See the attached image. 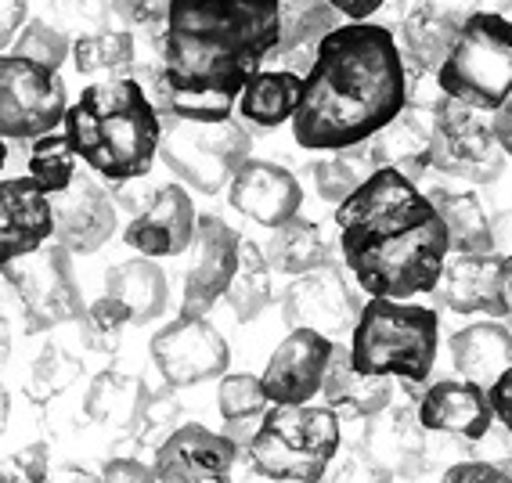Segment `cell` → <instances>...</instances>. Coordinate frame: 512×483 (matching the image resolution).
Returning a JSON list of instances; mask_svg holds the SVG:
<instances>
[{
    "label": "cell",
    "instance_id": "b9f144b4",
    "mask_svg": "<svg viewBox=\"0 0 512 483\" xmlns=\"http://www.w3.org/2000/svg\"><path fill=\"white\" fill-rule=\"evenodd\" d=\"M318 483H394V476L368 455L365 447H350L329 462Z\"/></svg>",
    "mask_w": 512,
    "mask_h": 483
},
{
    "label": "cell",
    "instance_id": "681fc988",
    "mask_svg": "<svg viewBox=\"0 0 512 483\" xmlns=\"http://www.w3.org/2000/svg\"><path fill=\"white\" fill-rule=\"evenodd\" d=\"M29 0H0V51H8L19 37V29L26 26Z\"/></svg>",
    "mask_w": 512,
    "mask_h": 483
},
{
    "label": "cell",
    "instance_id": "9c48e42d",
    "mask_svg": "<svg viewBox=\"0 0 512 483\" xmlns=\"http://www.w3.org/2000/svg\"><path fill=\"white\" fill-rule=\"evenodd\" d=\"M509 155L494 137L491 112L440 94L430 109V170L455 181L494 184L505 177Z\"/></svg>",
    "mask_w": 512,
    "mask_h": 483
},
{
    "label": "cell",
    "instance_id": "8fae6325",
    "mask_svg": "<svg viewBox=\"0 0 512 483\" xmlns=\"http://www.w3.org/2000/svg\"><path fill=\"white\" fill-rule=\"evenodd\" d=\"M69 109V94L58 69H44L19 55H0V137L37 141L58 130Z\"/></svg>",
    "mask_w": 512,
    "mask_h": 483
},
{
    "label": "cell",
    "instance_id": "2e32d148",
    "mask_svg": "<svg viewBox=\"0 0 512 483\" xmlns=\"http://www.w3.org/2000/svg\"><path fill=\"white\" fill-rule=\"evenodd\" d=\"M339 339L321 336L311 329H289L267 361L260 386L271 404H311L321 393L325 372H329L332 350Z\"/></svg>",
    "mask_w": 512,
    "mask_h": 483
},
{
    "label": "cell",
    "instance_id": "11a10c76",
    "mask_svg": "<svg viewBox=\"0 0 512 483\" xmlns=\"http://www.w3.org/2000/svg\"><path fill=\"white\" fill-rule=\"evenodd\" d=\"M8 419H11V393H8V386L0 383V433L8 429Z\"/></svg>",
    "mask_w": 512,
    "mask_h": 483
},
{
    "label": "cell",
    "instance_id": "4dcf8cb0",
    "mask_svg": "<svg viewBox=\"0 0 512 483\" xmlns=\"http://www.w3.org/2000/svg\"><path fill=\"white\" fill-rule=\"evenodd\" d=\"M105 292L127 307L130 325H152L170 307V285L152 256H134L112 267L105 278Z\"/></svg>",
    "mask_w": 512,
    "mask_h": 483
},
{
    "label": "cell",
    "instance_id": "ffe728a7",
    "mask_svg": "<svg viewBox=\"0 0 512 483\" xmlns=\"http://www.w3.org/2000/svg\"><path fill=\"white\" fill-rule=\"evenodd\" d=\"M228 202L231 210H238L260 228H278L300 213L303 188L285 166L249 155L228 181Z\"/></svg>",
    "mask_w": 512,
    "mask_h": 483
},
{
    "label": "cell",
    "instance_id": "e0dca14e",
    "mask_svg": "<svg viewBox=\"0 0 512 483\" xmlns=\"http://www.w3.org/2000/svg\"><path fill=\"white\" fill-rule=\"evenodd\" d=\"M238 246H242V235L228 228L220 217L195 220V238L188 246L192 260L184 271L181 314H206L228 292L231 274L238 267Z\"/></svg>",
    "mask_w": 512,
    "mask_h": 483
},
{
    "label": "cell",
    "instance_id": "5bb4252c",
    "mask_svg": "<svg viewBox=\"0 0 512 483\" xmlns=\"http://www.w3.org/2000/svg\"><path fill=\"white\" fill-rule=\"evenodd\" d=\"M433 300L455 314H484L505 321L512 314L505 256L498 253H448L440 278L433 285Z\"/></svg>",
    "mask_w": 512,
    "mask_h": 483
},
{
    "label": "cell",
    "instance_id": "74e56055",
    "mask_svg": "<svg viewBox=\"0 0 512 483\" xmlns=\"http://www.w3.org/2000/svg\"><path fill=\"white\" fill-rule=\"evenodd\" d=\"M267 393L260 386V379L249 372H224L217 386V408L220 419L228 422L231 429L249 426L253 419H260L267 411Z\"/></svg>",
    "mask_w": 512,
    "mask_h": 483
},
{
    "label": "cell",
    "instance_id": "6da1fadb",
    "mask_svg": "<svg viewBox=\"0 0 512 483\" xmlns=\"http://www.w3.org/2000/svg\"><path fill=\"white\" fill-rule=\"evenodd\" d=\"M278 44V0H174L156 58L134 65L159 116L217 123Z\"/></svg>",
    "mask_w": 512,
    "mask_h": 483
},
{
    "label": "cell",
    "instance_id": "f546056e",
    "mask_svg": "<svg viewBox=\"0 0 512 483\" xmlns=\"http://www.w3.org/2000/svg\"><path fill=\"white\" fill-rule=\"evenodd\" d=\"M303 98V76L293 69H275V65H264L260 73H253L238 94V116L246 119L249 127L260 130H275L282 127L285 119L293 123L296 109H300Z\"/></svg>",
    "mask_w": 512,
    "mask_h": 483
},
{
    "label": "cell",
    "instance_id": "6f0895ef",
    "mask_svg": "<svg viewBox=\"0 0 512 483\" xmlns=\"http://www.w3.org/2000/svg\"><path fill=\"white\" fill-rule=\"evenodd\" d=\"M4 163H8V141L0 137V174H4Z\"/></svg>",
    "mask_w": 512,
    "mask_h": 483
},
{
    "label": "cell",
    "instance_id": "277c9868",
    "mask_svg": "<svg viewBox=\"0 0 512 483\" xmlns=\"http://www.w3.org/2000/svg\"><path fill=\"white\" fill-rule=\"evenodd\" d=\"M62 130L83 166L105 181H141L152 170L163 137V116L138 76H109L87 83L65 109Z\"/></svg>",
    "mask_w": 512,
    "mask_h": 483
},
{
    "label": "cell",
    "instance_id": "603a6c76",
    "mask_svg": "<svg viewBox=\"0 0 512 483\" xmlns=\"http://www.w3.org/2000/svg\"><path fill=\"white\" fill-rule=\"evenodd\" d=\"M476 11L480 0H415V8L401 19V40H397L404 62L437 73L451 40Z\"/></svg>",
    "mask_w": 512,
    "mask_h": 483
},
{
    "label": "cell",
    "instance_id": "d590c367",
    "mask_svg": "<svg viewBox=\"0 0 512 483\" xmlns=\"http://www.w3.org/2000/svg\"><path fill=\"white\" fill-rule=\"evenodd\" d=\"M228 307L235 314V321H253L260 318L271 303V264H267L264 246H256L249 238H242L238 246V267L228 282Z\"/></svg>",
    "mask_w": 512,
    "mask_h": 483
},
{
    "label": "cell",
    "instance_id": "4316f807",
    "mask_svg": "<svg viewBox=\"0 0 512 483\" xmlns=\"http://www.w3.org/2000/svg\"><path fill=\"white\" fill-rule=\"evenodd\" d=\"M451 365L458 379L491 390V383L512 365V329L505 321H473L451 336Z\"/></svg>",
    "mask_w": 512,
    "mask_h": 483
},
{
    "label": "cell",
    "instance_id": "484cf974",
    "mask_svg": "<svg viewBox=\"0 0 512 483\" xmlns=\"http://www.w3.org/2000/svg\"><path fill=\"white\" fill-rule=\"evenodd\" d=\"M321 397L343 419H375L379 411L390 408V401H394V379L390 375L357 372L354 361H350V347L336 343L325 383H321Z\"/></svg>",
    "mask_w": 512,
    "mask_h": 483
},
{
    "label": "cell",
    "instance_id": "816d5d0a",
    "mask_svg": "<svg viewBox=\"0 0 512 483\" xmlns=\"http://www.w3.org/2000/svg\"><path fill=\"white\" fill-rule=\"evenodd\" d=\"M491 123H494V137H498V145H502V152L512 159V98L505 101L502 109L491 112Z\"/></svg>",
    "mask_w": 512,
    "mask_h": 483
},
{
    "label": "cell",
    "instance_id": "5b68a950",
    "mask_svg": "<svg viewBox=\"0 0 512 483\" xmlns=\"http://www.w3.org/2000/svg\"><path fill=\"white\" fill-rule=\"evenodd\" d=\"M437 310L408 300L368 296L350 329V361L357 372L390 375L401 383H426L437 365Z\"/></svg>",
    "mask_w": 512,
    "mask_h": 483
},
{
    "label": "cell",
    "instance_id": "836d02e7",
    "mask_svg": "<svg viewBox=\"0 0 512 483\" xmlns=\"http://www.w3.org/2000/svg\"><path fill=\"white\" fill-rule=\"evenodd\" d=\"M379 170V159L372 152V141H361V145H350V148H332L325 159L311 163V181H314V192L321 195L325 202H343L347 195H354L368 177Z\"/></svg>",
    "mask_w": 512,
    "mask_h": 483
},
{
    "label": "cell",
    "instance_id": "db71d44e",
    "mask_svg": "<svg viewBox=\"0 0 512 483\" xmlns=\"http://www.w3.org/2000/svg\"><path fill=\"white\" fill-rule=\"evenodd\" d=\"M8 357H11V325H8V318L0 314V368L8 365Z\"/></svg>",
    "mask_w": 512,
    "mask_h": 483
},
{
    "label": "cell",
    "instance_id": "ac0fdd59",
    "mask_svg": "<svg viewBox=\"0 0 512 483\" xmlns=\"http://www.w3.org/2000/svg\"><path fill=\"white\" fill-rule=\"evenodd\" d=\"M51 217H55V242L83 256L98 253L116 235L119 224L112 192L87 174H76V181L65 192L51 195Z\"/></svg>",
    "mask_w": 512,
    "mask_h": 483
},
{
    "label": "cell",
    "instance_id": "ab89813d",
    "mask_svg": "<svg viewBox=\"0 0 512 483\" xmlns=\"http://www.w3.org/2000/svg\"><path fill=\"white\" fill-rule=\"evenodd\" d=\"M130 325L127 307L119 300H112L109 292L94 300L91 307H83L80 314V339L87 350H98V354H116L123 329Z\"/></svg>",
    "mask_w": 512,
    "mask_h": 483
},
{
    "label": "cell",
    "instance_id": "4fadbf2b",
    "mask_svg": "<svg viewBox=\"0 0 512 483\" xmlns=\"http://www.w3.org/2000/svg\"><path fill=\"white\" fill-rule=\"evenodd\" d=\"M357 314H361V300L350 289L347 271L332 260L296 274V282H289L282 296V318L289 329H311L329 339L354 329Z\"/></svg>",
    "mask_w": 512,
    "mask_h": 483
},
{
    "label": "cell",
    "instance_id": "d4e9b609",
    "mask_svg": "<svg viewBox=\"0 0 512 483\" xmlns=\"http://www.w3.org/2000/svg\"><path fill=\"white\" fill-rule=\"evenodd\" d=\"M426 429H422L415 404H397L390 401V408H383L375 419H368V440L365 451L383 465L390 476H415L426 469L430 451H426Z\"/></svg>",
    "mask_w": 512,
    "mask_h": 483
},
{
    "label": "cell",
    "instance_id": "bcb514c9",
    "mask_svg": "<svg viewBox=\"0 0 512 483\" xmlns=\"http://www.w3.org/2000/svg\"><path fill=\"white\" fill-rule=\"evenodd\" d=\"M437 483H512V473L505 465L487 462V458H469V462H455Z\"/></svg>",
    "mask_w": 512,
    "mask_h": 483
},
{
    "label": "cell",
    "instance_id": "d6a6232c",
    "mask_svg": "<svg viewBox=\"0 0 512 483\" xmlns=\"http://www.w3.org/2000/svg\"><path fill=\"white\" fill-rule=\"evenodd\" d=\"M264 256H267V264H271V271L293 274L296 278V274L314 271L318 264L329 260V242H325V235H321V228L314 220L296 213L293 220L271 228Z\"/></svg>",
    "mask_w": 512,
    "mask_h": 483
},
{
    "label": "cell",
    "instance_id": "680465c9",
    "mask_svg": "<svg viewBox=\"0 0 512 483\" xmlns=\"http://www.w3.org/2000/svg\"><path fill=\"white\" fill-rule=\"evenodd\" d=\"M505 469H509V473H512V462H509V465H505Z\"/></svg>",
    "mask_w": 512,
    "mask_h": 483
},
{
    "label": "cell",
    "instance_id": "8992f818",
    "mask_svg": "<svg viewBox=\"0 0 512 483\" xmlns=\"http://www.w3.org/2000/svg\"><path fill=\"white\" fill-rule=\"evenodd\" d=\"M343 444L336 408L318 404H271L246 444L253 473L278 483H318Z\"/></svg>",
    "mask_w": 512,
    "mask_h": 483
},
{
    "label": "cell",
    "instance_id": "e575fe53",
    "mask_svg": "<svg viewBox=\"0 0 512 483\" xmlns=\"http://www.w3.org/2000/svg\"><path fill=\"white\" fill-rule=\"evenodd\" d=\"M73 58L76 73L83 76H123L134 73L138 65V40L130 29H98V33H87V37L73 40Z\"/></svg>",
    "mask_w": 512,
    "mask_h": 483
},
{
    "label": "cell",
    "instance_id": "ee69618b",
    "mask_svg": "<svg viewBox=\"0 0 512 483\" xmlns=\"http://www.w3.org/2000/svg\"><path fill=\"white\" fill-rule=\"evenodd\" d=\"M51 473L47 444H26L0 458V483H44Z\"/></svg>",
    "mask_w": 512,
    "mask_h": 483
},
{
    "label": "cell",
    "instance_id": "f907efd6",
    "mask_svg": "<svg viewBox=\"0 0 512 483\" xmlns=\"http://www.w3.org/2000/svg\"><path fill=\"white\" fill-rule=\"evenodd\" d=\"M329 4L350 22H365V19H372V15H379V11L386 8V0H329Z\"/></svg>",
    "mask_w": 512,
    "mask_h": 483
},
{
    "label": "cell",
    "instance_id": "ba28073f",
    "mask_svg": "<svg viewBox=\"0 0 512 483\" xmlns=\"http://www.w3.org/2000/svg\"><path fill=\"white\" fill-rule=\"evenodd\" d=\"M253 137L238 119L195 123V119L163 116L159 155L192 192L220 195L235 177V170L249 159Z\"/></svg>",
    "mask_w": 512,
    "mask_h": 483
},
{
    "label": "cell",
    "instance_id": "30bf717a",
    "mask_svg": "<svg viewBox=\"0 0 512 483\" xmlns=\"http://www.w3.org/2000/svg\"><path fill=\"white\" fill-rule=\"evenodd\" d=\"M8 289L22 307L26 332H47L69 321H80L83 292L73 274V253L62 242H44L33 253L0 267Z\"/></svg>",
    "mask_w": 512,
    "mask_h": 483
},
{
    "label": "cell",
    "instance_id": "f1b7e54d",
    "mask_svg": "<svg viewBox=\"0 0 512 483\" xmlns=\"http://www.w3.org/2000/svg\"><path fill=\"white\" fill-rule=\"evenodd\" d=\"M368 141H372V152L379 159V166H390V170H397V174H404L415 184L430 174V109L404 105Z\"/></svg>",
    "mask_w": 512,
    "mask_h": 483
},
{
    "label": "cell",
    "instance_id": "f35d334b",
    "mask_svg": "<svg viewBox=\"0 0 512 483\" xmlns=\"http://www.w3.org/2000/svg\"><path fill=\"white\" fill-rule=\"evenodd\" d=\"M80 372H83L80 357H73L62 347H44V354L33 361V368L26 375V397L33 404L55 401L58 393H65L80 379Z\"/></svg>",
    "mask_w": 512,
    "mask_h": 483
},
{
    "label": "cell",
    "instance_id": "9a60e30c",
    "mask_svg": "<svg viewBox=\"0 0 512 483\" xmlns=\"http://www.w3.org/2000/svg\"><path fill=\"white\" fill-rule=\"evenodd\" d=\"M238 451L242 447L228 433H213L199 422H184L156 447L152 473H156V483H231Z\"/></svg>",
    "mask_w": 512,
    "mask_h": 483
},
{
    "label": "cell",
    "instance_id": "7dc6e473",
    "mask_svg": "<svg viewBox=\"0 0 512 483\" xmlns=\"http://www.w3.org/2000/svg\"><path fill=\"white\" fill-rule=\"evenodd\" d=\"M101 483H156L152 465H145L134 455H116L101 469Z\"/></svg>",
    "mask_w": 512,
    "mask_h": 483
},
{
    "label": "cell",
    "instance_id": "d6986e66",
    "mask_svg": "<svg viewBox=\"0 0 512 483\" xmlns=\"http://www.w3.org/2000/svg\"><path fill=\"white\" fill-rule=\"evenodd\" d=\"M195 202L184 192L181 184H163L148 195V202L141 206V213H134V220L127 224L123 238L138 256H181L188 253L195 238Z\"/></svg>",
    "mask_w": 512,
    "mask_h": 483
},
{
    "label": "cell",
    "instance_id": "3957f363",
    "mask_svg": "<svg viewBox=\"0 0 512 483\" xmlns=\"http://www.w3.org/2000/svg\"><path fill=\"white\" fill-rule=\"evenodd\" d=\"M343 267L365 296L412 300L433 292L451 238L430 195L404 174L379 166L336 206Z\"/></svg>",
    "mask_w": 512,
    "mask_h": 483
},
{
    "label": "cell",
    "instance_id": "f6af8a7d",
    "mask_svg": "<svg viewBox=\"0 0 512 483\" xmlns=\"http://www.w3.org/2000/svg\"><path fill=\"white\" fill-rule=\"evenodd\" d=\"M174 0H112V15L134 29H159Z\"/></svg>",
    "mask_w": 512,
    "mask_h": 483
},
{
    "label": "cell",
    "instance_id": "7bdbcfd3",
    "mask_svg": "<svg viewBox=\"0 0 512 483\" xmlns=\"http://www.w3.org/2000/svg\"><path fill=\"white\" fill-rule=\"evenodd\" d=\"M105 15H109L105 0H58L55 26L69 40H76V37H87V33H98V29H109L105 26Z\"/></svg>",
    "mask_w": 512,
    "mask_h": 483
},
{
    "label": "cell",
    "instance_id": "9f6ffc18",
    "mask_svg": "<svg viewBox=\"0 0 512 483\" xmlns=\"http://www.w3.org/2000/svg\"><path fill=\"white\" fill-rule=\"evenodd\" d=\"M505 282H509V296H512V253L505 256ZM505 321H512V314Z\"/></svg>",
    "mask_w": 512,
    "mask_h": 483
},
{
    "label": "cell",
    "instance_id": "cb8c5ba5",
    "mask_svg": "<svg viewBox=\"0 0 512 483\" xmlns=\"http://www.w3.org/2000/svg\"><path fill=\"white\" fill-rule=\"evenodd\" d=\"M343 22L329 0H278V44L267 62L275 69L307 73L318 44Z\"/></svg>",
    "mask_w": 512,
    "mask_h": 483
},
{
    "label": "cell",
    "instance_id": "60d3db41",
    "mask_svg": "<svg viewBox=\"0 0 512 483\" xmlns=\"http://www.w3.org/2000/svg\"><path fill=\"white\" fill-rule=\"evenodd\" d=\"M69 51H73V40L65 37L51 19L26 22L19 29V37H15V55L44 65V69H62L69 62Z\"/></svg>",
    "mask_w": 512,
    "mask_h": 483
},
{
    "label": "cell",
    "instance_id": "8d00e7d4",
    "mask_svg": "<svg viewBox=\"0 0 512 483\" xmlns=\"http://www.w3.org/2000/svg\"><path fill=\"white\" fill-rule=\"evenodd\" d=\"M26 166H29L26 177H33L47 195H58L76 181V174H80V155H76L73 141H69L65 130H47L44 137L29 141Z\"/></svg>",
    "mask_w": 512,
    "mask_h": 483
},
{
    "label": "cell",
    "instance_id": "1f68e13d",
    "mask_svg": "<svg viewBox=\"0 0 512 483\" xmlns=\"http://www.w3.org/2000/svg\"><path fill=\"white\" fill-rule=\"evenodd\" d=\"M430 199L444 220V228H448L451 253H494L491 217H487L480 195L437 188V192H430Z\"/></svg>",
    "mask_w": 512,
    "mask_h": 483
},
{
    "label": "cell",
    "instance_id": "c3c4849f",
    "mask_svg": "<svg viewBox=\"0 0 512 483\" xmlns=\"http://www.w3.org/2000/svg\"><path fill=\"white\" fill-rule=\"evenodd\" d=\"M487 401H491L494 422H498V426H502L505 433H509V440H512V365L491 383V390H487Z\"/></svg>",
    "mask_w": 512,
    "mask_h": 483
},
{
    "label": "cell",
    "instance_id": "83f0119b",
    "mask_svg": "<svg viewBox=\"0 0 512 483\" xmlns=\"http://www.w3.org/2000/svg\"><path fill=\"white\" fill-rule=\"evenodd\" d=\"M148 404V386L141 375L123 368H105L91 379L83 397V415L101 429L112 433H134L141 426Z\"/></svg>",
    "mask_w": 512,
    "mask_h": 483
},
{
    "label": "cell",
    "instance_id": "52a82bcc",
    "mask_svg": "<svg viewBox=\"0 0 512 483\" xmlns=\"http://www.w3.org/2000/svg\"><path fill=\"white\" fill-rule=\"evenodd\" d=\"M437 87L480 112L502 109L512 98V19L502 11H476L451 40L437 65Z\"/></svg>",
    "mask_w": 512,
    "mask_h": 483
},
{
    "label": "cell",
    "instance_id": "7a4b0ae2",
    "mask_svg": "<svg viewBox=\"0 0 512 483\" xmlns=\"http://www.w3.org/2000/svg\"><path fill=\"white\" fill-rule=\"evenodd\" d=\"M408 105V65L383 22H339L303 73L293 116L300 148L332 152L361 145Z\"/></svg>",
    "mask_w": 512,
    "mask_h": 483
},
{
    "label": "cell",
    "instance_id": "7c38bea8",
    "mask_svg": "<svg viewBox=\"0 0 512 483\" xmlns=\"http://www.w3.org/2000/svg\"><path fill=\"white\" fill-rule=\"evenodd\" d=\"M152 361L166 386H195L220 379L231 365L228 339L210 325L206 314H177L152 336Z\"/></svg>",
    "mask_w": 512,
    "mask_h": 483
},
{
    "label": "cell",
    "instance_id": "f5cc1de1",
    "mask_svg": "<svg viewBox=\"0 0 512 483\" xmlns=\"http://www.w3.org/2000/svg\"><path fill=\"white\" fill-rule=\"evenodd\" d=\"M44 483H101V476H94L91 469H80V465H58L47 473Z\"/></svg>",
    "mask_w": 512,
    "mask_h": 483
},
{
    "label": "cell",
    "instance_id": "44dd1931",
    "mask_svg": "<svg viewBox=\"0 0 512 483\" xmlns=\"http://www.w3.org/2000/svg\"><path fill=\"white\" fill-rule=\"evenodd\" d=\"M415 415H419L426 433H444V437L462 440H484L494 426L487 390L466 383V379H440V383L426 386L415 401Z\"/></svg>",
    "mask_w": 512,
    "mask_h": 483
},
{
    "label": "cell",
    "instance_id": "7402d4cb",
    "mask_svg": "<svg viewBox=\"0 0 512 483\" xmlns=\"http://www.w3.org/2000/svg\"><path fill=\"white\" fill-rule=\"evenodd\" d=\"M55 238L51 195L33 177L0 181V267Z\"/></svg>",
    "mask_w": 512,
    "mask_h": 483
}]
</instances>
